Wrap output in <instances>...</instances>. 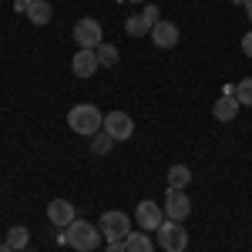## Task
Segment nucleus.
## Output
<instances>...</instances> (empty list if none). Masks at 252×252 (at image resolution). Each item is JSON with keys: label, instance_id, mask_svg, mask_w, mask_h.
I'll list each match as a JSON object with an SVG mask.
<instances>
[{"label": "nucleus", "instance_id": "nucleus-9", "mask_svg": "<svg viewBox=\"0 0 252 252\" xmlns=\"http://www.w3.org/2000/svg\"><path fill=\"white\" fill-rule=\"evenodd\" d=\"M104 131L115 138V141H128V138L135 135V121H131V115H125V111H108L104 115Z\"/></svg>", "mask_w": 252, "mask_h": 252}, {"label": "nucleus", "instance_id": "nucleus-28", "mask_svg": "<svg viewBox=\"0 0 252 252\" xmlns=\"http://www.w3.org/2000/svg\"><path fill=\"white\" fill-rule=\"evenodd\" d=\"M24 252H31V249H24Z\"/></svg>", "mask_w": 252, "mask_h": 252}, {"label": "nucleus", "instance_id": "nucleus-25", "mask_svg": "<svg viewBox=\"0 0 252 252\" xmlns=\"http://www.w3.org/2000/svg\"><path fill=\"white\" fill-rule=\"evenodd\" d=\"M0 252H14V249H10V246H7V242H0Z\"/></svg>", "mask_w": 252, "mask_h": 252}, {"label": "nucleus", "instance_id": "nucleus-13", "mask_svg": "<svg viewBox=\"0 0 252 252\" xmlns=\"http://www.w3.org/2000/svg\"><path fill=\"white\" fill-rule=\"evenodd\" d=\"M239 108H242V104H239L235 94H222L212 104V115H215V121H232V118L239 115Z\"/></svg>", "mask_w": 252, "mask_h": 252}, {"label": "nucleus", "instance_id": "nucleus-3", "mask_svg": "<svg viewBox=\"0 0 252 252\" xmlns=\"http://www.w3.org/2000/svg\"><path fill=\"white\" fill-rule=\"evenodd\" d=\"M97 229H101V239L104 242H125L131 235V219L125 212H104L101 222H97Z\"/></svg>", "mask_w": 252, "mask_h": 252}, {"label": "nucleus", "instance_id": "nucleus-5", "mask_svg": "<svg viewBox=\"0 0 252 252\" xmlns=\"http://www.w3.org/2000/svg\"><path fill=\"white\" fill-rule=\"evenodd\" d=\"M161 14H158L155 3H145V10L141 14H131V17L125 20V31L131 34V37H145V34H152V27H155Z\"/></svg>", "mask_w": 252, "mask_h": 252}, {"label": "nucleus", "instance_id": "nucleus-23", "mask_svg": "<svg viewBox=\"0 0 252 252\" xmlns=\"http://www.w3.org/2000/svg\"><path fill=\"white\" fill-rule=\"evenodd\" d=\"M27 3H31V0H14V10H17V14H27Z\"/></svg>", "mask_w": 252, "mask_h": 252}, {"label": "nucleus", "instance_id": "nucleus-14", "mask_svg": "<svg viewBox=\"0 0 252 252\" xmlns=\"http://www.w3.org/2000/svg\"><path fill=\"white\" fill-rule=\"evenodd\" d=\"M51 17H54V7H51L47 0H31V3H27V20H34L37 27L51 24Z\"/></svg>", "mask_w": 252, "mask_h": 252}, {"label": "nucleus", "instance_id": "nucleus-12", "mask_svg": "<svg viewBox=\"0 0 252 252\" xmlns=\"http://www.w3.org/2000/svg\"><path fill=\"white\" fill-rule=\"evenodd\" d=\"M178 27H175L172 20H158L155 27H152V40H155V47H161V51H168V47H175L178 44Z\"/></svg>", "mask_w": 252, "mask_h": 252}, {"label": "nucleus", "instance_id": "nucleus-24", "mask_svg": "<svg viewBox=\"0 0 252 252\" xmlns=\"http://www.w3.org/2000/svg\"><path fill=\"white\" fill-rule=\"evenodd\" d=\"M246 14H249V20H252V0H246Z\"/></svg>", "mask_w": 252, "mask_h": 252}, {"label": "nucleus", "instance_id": "nucleus-22", "mask_svg": "<svg viewBox=\"0 0 252 252\" xmlns=\"http://www.w3.org/2000/svg\"><path fill=\"white\" fill-rule=\"evenodd\" d=\"M104 252H128V249H125V242H108Z\"/></svg>", "mask_w": 252, "mask_h": 252}, {"label": "nucleus", "instance_id": "nucleus-7", "mask_svg": "<svg viewBox=\"0 0 252 252\" xmlns=\"http://www.w3.org/2000/svg\"><path fill=\"white\" fill-rule=\"evenodd\" d=\"M165 219H172V222H185L189 215H192V198L185 192H178V189H168L165 195Z\"/></svg>", "mask_w": 252, "mask_h": 252}, {"label": "nucleus", "instance_id": "nucleus-1", "mask_svg": "<svg viewBox=\"0 0 252 252\" xmlns=\"http://www.w3.org/2000/svg\"><path fill=\"white\" fill-rule=\"evenodd\" d=\"M104 239H101V229L91 225V222H84V219H74L67 229H61L58 235V246H71V249L78 252H94Z\"/></svg>", "mask_w": 252, "mask_h": 252}, {"label": "nucleus", "instance_id": "nucleus-16", "mask_svg": "<svg viewBox=\"0 0 252 252\" xmlns=\"http://www.w3.org/2000/svg\"><path fill=\"white\" fill-rule=\"evenodd\" d=\"M125 249L128 252H155V242H152V235L141 229V232H131L125 239Z\"/></svg>", "mask_w": 252, "mask_h": 252}, {"label": "nucleus", "instance_id": "nucleus-10", "mask_svg": "<svg viewBox=\"0 0 252 252\" xmlns=\"http://www.w3.org/2000/svg\"><path fill=\"white\" fill-rule=\"evenodd\" d=\"M47 219H51L58 229H67V225L78 219V209H74L67 198H54V202L47 205Z\"/></svg>", "mask_w": 252, "mask_h": 252}, {"label": "nucleus", "instance_id": "nucleus-15", "mask_svg": "<svg viewBox=\"0 0 252 252\" xmlns=\"http://www.w3.org/2000/svg\"><path fill=\"white\" fill-rule=\"evenodd\" d=\"M189 182H192V168H189V165H172V168H168V189L185 192Z\"/></svg>", "mask_w": 252, "mask_h": 252}, {"label": "nucleus", "instance_id": "nucleus-26", "mask_svg": "<svg viewBox=\"0 0 252 252\" xmlns=\"http://www.w3.org/2000/svg\"><path fill=\"white\" fill-rule=\"evenodd\" d=\"M232 3H242V7H246V0H232Z\"/></svg>", "mask_w": 252, "mask_h": 252}, {"label": "nucleus", "instance_id": "nucleus-17", "mask_svg": "<svg viewBox=\"0 0 252 252\" xmlns=\"http://www.w3.org/2000/svg\"><path fill=\"white\" fill-rule=\"evenodd\" d=\"M27 239H31V232H27L24 225H10V232H7L3 242H7L14 252H24V249H27Z\"/></svg>", "mask_w": 252, "mask_h": 252}, {"label": "nucleus", "instance_id": "nucleus-18", "mask_svg": "<svg viewBox=\"0 0 252 252\" xmlns=\"http://www.w3.org/2000/svg\"><path fill=\"white\" fill-rule=\"evenodd\" d=\"M94 54H97V64H101V67H115L118 58H121L115 44H97V47H94Z\"/></svg>", "mask_w": 252, "mask_h": 252}, {"label": "nucleus", "instance_id": "nucleus-11", "mask_svg": "<svg viewBox=\"0 0 252 252\" xmlns=\"http://www.w3.org/2000/svg\"><path fill=\"white\" fill-rule=\"evenodd\" d=\"M97 54L91 51V47H78V54H74V61H71V71L78 74V78H91V74H97Z\"/></svg>", "mask_w": 252, "mask_h": 252}, {"label": "nucleus", "instance_id": "nucleus-4", "mask_svg": "<svg viewBox=\"0 0 252 252\" xmlns=\"http://www.w3.org/2000/svg\"><path fill=\"white\" fill-rule=\"evenodd\" d=\"M158 246L165 252H185L189 249V232H185V225L182 222H172V219H165L161 225H158Z\"/></svg>", "mask_w": 252, "mask_h": 252}, {"label": "nucleus", "instance_id": "nucleus-20", "mask_svg": "<svg viewBox=\"0 0 252 252\" xmlns=\"http://www.w3.org/2000/svg\"><path fill=\"white\" fill-rule=\"evenodd\" d=\"M235 97H239V104H249L252 108V78H242L235 84Z\"/></svg>", "mask_w": 252, "mask_h": 252}, {"label": "nucleus", "instance_id": "nucleus-27", "mask_svg": "<svg viewBox=\"0 0 252 252\" xmlns=\"http://www.w3.org/2000/svg\"><path fill=\"white\" fill-rule=\"evenodd\" d=\"M131 3H148V0H131Z\"/></svg>", "mask_w": 252, "mask_h": 252}, {"label": "nucleus", "instance_id": "nucleus-2", "mask_svg": "<svg viewBox=\"0 0 252 252\" xmlns=\"http://www.w3.org/2000/svg\"><path fill=\"white\" fill-rule=\"evenodd\" d=\"M67 128H71L74 135L91 138L104 128V115L97 111L94 104H74V108L67 111Z\"/></svg>", "mask_w": 252, "mask_h": 252}, {"label": "nucleus", "instance_id": "nucleus-8", "mask_svg": "<svg viewBox=\"0 0 252 252\" xmlns=\"http://www.w3.org/2000/svg\"><path fill=\"white\" fill-rule=\"evenodd\" d=\"M135 219H138V225L145 229V232H158V225L165 222V209L158 205V202H138L135 205Z\"/></svg>", "mask_w": 252, "mask_h": 252}, {"label": "nucleus", "instance_id": "nucleus-21", "mask_svg": "<svg viewBox=\"0 0 252 252\" xmlns=\"http://www.w3.org/2000/svg\"><path fill=\"white\" fill-rule=\"evenodd\" d=\"M242 54H246V58H252V31L242 37Z\"/></svg>", "mask_w": 252, "mask_h": 252}, {"label": "nucleus", "instance_id": "nucleus-19", "mask_svg": "<svg viewBox=\"0 0 252 252\" xmlns=\"http://www.w3.org/2000/svg\"><path fill=\"white\" fill-rule=\"evenodd\" d=\"M111 145H115V138L108 135L104 128H101L97 135H91V152H94V155H108V152H111Z\"/></svg>", "mask_w": 252, "mask_h": 252}, {"label": "nucleus", "instance_id": "nucleus-6", "mask_svg": "<svg viewBox=\"0 0 252 252\" xmlns=\"http://www.w3.org/2000/svg\"><path fill=\"white\" fill-rule=\"evenodd\" d=\"M74 44L78 47H91L94 51L97 44H104V31H101V24L94 17H81L74 24Z\"/></svg>", "mask_w": 252, "mask_h": 252}]
</instances>
